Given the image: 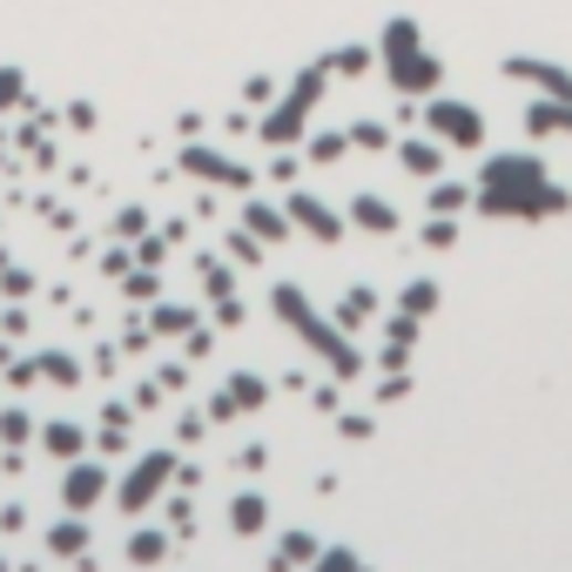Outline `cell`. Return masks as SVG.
Here are the masks:
<instances>
[{"instance_id": "obj_1", "label": "cell", "mask_w": 572, "mask_h": 572, "mask_svg": "<svg viewBox=\"0 0 572 572\" xmlns=\"http://www.w3.org/2000/svg\"><path fill=\"white\" fill-rule=\"evenodd\" d=\"M478 216L492 222H545V216H565L572 209V189L552 183V169L526 148H506V155H485L478 162V196H471Z\"/></svg>"}, {"instance_id": "obj_2", "label": "cell", "mask_w": 572, "mask_h": 572, "mask_svg": "<svg viewBox=\"0 0 572 572\" xmlns=\"http://www.w3.org/2000/svg\"><path fill=\"white\" fill-rule=\"evenodd\" d=\"M270 310L283 316V331H290V337H297V344H303L316 364H331L344 384L364 371V351L351 344V331H344L337 316H323V310H316V303H310L297 283H277V290H270Z\"/></svg>"}, {"instance_id": "obj_3", "label": "cell", "mask_w": 572, "mask_h": 572, "mask_svg": "<svg viewBox=\"0 0 572 572\" xmlns=\"http://www.w3.org/2000/svg\"><path fill=\"white\" fill-rule=\"evenodd\" d=\"M331 61H310L297 81H290V89L277 95V108L257 122V135H263V148H297L303 142V128H310V115L323 108V95H331Z\"/></svg>"}, {"instance_id": "obj_4", "label": "cell", "mask_w": 572, "mask_h": 572, "mask_svg": "<svg viewBox=\"0 0 572 572\" xmlns=\"http://www.w3.org/2000/svg\"><path fill=\"white\" fill-rule=\"evenodd\" d=\"M176 465H183L176 451H142V458L122 471V485H115V506H122L128 519H142V512H148V506L176 485Z\"/></svg>"}, {"instance_id": "obj_5", "label": "cell", "mask_w": 572, "mask_h": 572, "mask_svg": "<svg viewBox=\"0 0 572 572\" xmlns=\"http://www.w3.org/2000/svg\"><path fill=\"white\" fill-rule=\"evenodd\" d=\"M183 176L202 183V189H257V169H250V162H229L222 148H202V142L183 148Z\"/></svg>"}, {"instance_id": "obj_6", "label": "cell", "mask_w": 572, "mask_h": 572, "mask_svg": "<svg viewBox=\"0 0 572 572\" xmlns=\"http://www.w3.org/2000/svg\"><path fill=\"white\" fill-rule=\"evenodd\" d=\"M425 122L445 148H485V115L471 102H451V95H431L425 102Z\"/></svg>"}, {"instance_id": "obj_7", "label": "cell", "mask_w": 572, "mask_h": 572, "mask_svg": "<svg viewBox=\"0 0 572 572\" xmlns=\"http://www.w3.org/2000/svg\"><path fill=\"white\" fill-rule=\"evenodd\" d=\"M108 485H115L108 465L81 451V458H67V471H61V506H67V512H95V506L108 499Z\"/></svg>"}, {"instance_id": "obj_8", "label": "cell", "mask_w": 572, "mask_h": 572, "mask_svg": "<svg viewBox=\"0 0 572 572\" xmlns=\"http://www.w3.org/2000/svg\"><path fill=\"white\" fill-rule=\"evenodd\" d=\"M499 74H506V81H526V89H539V95H552V102L572 108V67H559V61H545V54H506Z\"/></svg>"}, {"instance_id": "obj_9", "label": "cell", "mask_w": 572, "mask_h": 572, "mask_svg": "<svg viewBox=\"0 0 572 572\" xmlns=\"http://www.w3.org/2000/svg\"><path fill=\"white\" fill-rule=\"evenodd\" d=\"M384 74H391V89H397L404 102H431V95L445 89V61L425 54V48H418V54H404V61H391Z\"/></svg>"}, {"instance_id": "obj_10", "label": "cell", "mask_w": 572, "mask_h": 572, "mask_svg": "<svg viewBox=\"0 0 572 572\" xmlns=\"http://www.w3.org/2000/svg\"><path fill=\"white\" fill-rule=\"evenodd\" d=\"M283 209H290V222H297L310 242H323V250H331V242H344V229H351L331 202H316V196H303V189H290V202H283Z\"/></svg>"}, {"instance_id": "obj_11", "label": "cell", "mask_w": 572, "mask_h": 572, "mask_svg": "<svg viewBox=\"0 0 572 572\" xmlns=\"http://www.w3.org/2000/svg\"><path fill=\"white\" fill-rule=\"evenodd\" d=\"M397 169H404V176H418V183H438V169H445V142H438V135H425V142L404 135V142H397Z\"/></svg>"}, {"instance_id": "obj_12", "label": "cell", "mask_w": 572, "mask_h": 572, "mask_svg": "<svg viewBox=\"0 0 572 572\" xmlns=\"http://www.w3.org/2000/svg\"><path fill=\"white\" fill-rule=\"evenodd\" d=\"M242 229H250V236H263V242H283L297 222H290V209H283V202H263V196H250V202H242Z\"/></svg>"}, {"instance_id": "obj_13", "label": "cell", "mask_w": 572, "mask_h": 572, "mask_svg": "<svg viewBox=\"0 0 572 572\" xmlns=\"http://www.w3.org/2000/svg\"><path fill=\"white\" fill-rule=\"evenodd\" d=\"M229 532L236 539H263L270 532V499L263 492H236L229 499Z\"/></svg>"}, {"instance_id": "obj_14", "label": "cell", "mask_w": 572, "mask_h": 572, "mask_svg": "<svg viewBox=\"0 0 572 572\" xmlns=\"http://www.w3.org/2000/svg\"><path fill=\"white\" fill-rule=\"evenodd\" d=\"M89 539H95V532H89V512H67V519L48 532V552L67 559V565H81V559H89Z\"/></svg>"}, {"instance_id": "obj_15", "label": "cell", "mask_w": 572, "mask_h": 572, "mask_svg": "<svg viewBox=\"0 0 572 572\" xmlns=\"http://www.w3.org/2000/svg\"><path fill=\"white\" fill-rule=\"evenodd\" d=\"M418 48H425V28H418L412 14H391V21H384V34H377L384 67H391V61H404V54H418Z\"/></svg>"}, {"instance_id": "obj_16", "label": "cell", "mask_w": 572, "mask_h": 572, "mask_svg": "<svg viewBox=\"0 0 572 572\" xmlns=\"http://www.w3.org/2000/svg\"><path fill=\"white\" fill-rule=\"evenodd\" d=\"M351 222H357L364 236H397V209H391L384 196H351Z\"/></svg>"}, {"instance_id": "obj_17", "label": "cell", "mask_w": 572, "mask_h": 572, "mask_svg": "<svg viewBox=\"0 0 572 572\" xmlns=\"http://www.w3.org/2000/svg\"><path fill=\"white\" fill-rule=\"evenodd\" d=\"M41 451L48 458H81V451H89V431H81V425H67V418H54V425H41Z\"/></svg>"}, {"instance_id": "obj_18", "label": "cell", "mask_w": 572, "mask_h": 572, "mask_svg": "<svg viewBox=\"0 0 572 572\" xmlns=\"http://www.w3.org/2000/svg\"><path fill=\"white\" fill-rule=\"evenodd\" d=\"M438 303H445V290H438L431 277H412V283L397 290V310H412L418 323H425V316H438Z\"/></svg>"}, {"instance_id": "obj_19", "label": "cell", "mask_w": 572, "mask_h": 572, "mask_svg": "<svg viewBox=\"0 0 572 572\" xmlns=\"http://www.w3.org/2000/svg\"><path fill=\"white\" fill-rule=\"evenodd\" d=\"M34 371H41L48 384H61V391L81 384V357H74V351H34Z\"/></svg>"}, {"instance_id": "obj_20", "label": "cell", "mask_w": 572, "mask_h": 572, "mask_svg": "<svg viewBox=\"0 0 572 572\" xmlns=\"http://www.w3.org/2000/svg\"><path fill=\"white\" fill-rule=\"evenodd\" d=\"M169 539H176V532H148V526H142V532L128 539V565H162V559H169Z\"/></svg>"}, {"instance_id": "obj_21", "label": "cell", "mask_w": 572, "mask_h": 572, "mask_svg": "<svg viewBox=\"0 0 572 572\" xmlns=\"http://www.w3.org/2000/svg\"><path fill=\"white\" fill-rule=\"evenodd\" d=\"M377 316V290H344V303H337V323L357 337V323H371Z\"/></svg>"}, {"instance_id": "obj_22", "label": "cell", "mask_w": 572, "mask_h": 572, "mask_svg": "<svg viewBox=\"0 0 572 572\" xmlns=\"http://www.w3.org/2000/svg\"><path fill=\"white\" fill-rule=\"evenodd\" d=\"M202 297H236V263L229 257H202Z\"/></svg>"}, {"instance_id": "obj_23", "label": "cell", "mask_w": 572, "mask_h": 572, "mask_svg": "<svg viewBox=\"0 0 572 572\" xmlns=\"http://www.w3.org/2000/svg\"><path fill=\"white\" fill-rule=\"evenodd\" d=\"M229 397H236V412H263V404H270V384L250 377V371H236V377H229Z\"/></svg>"}, {"instance_id": "obj_24", "label": "cell", "mask_w": 572, "mask_h": 572, "mask_svg": "<svg viewBox=\"0 0 572 572\" xmlns=\"http://www.w3.org/2000/svg\"><path fill=\"white\" fill-rule=\"evenodd\" d=\"M148 323H155V331H162V337H189V331H196V323H202V316H196V310H183V303H162V310H155Z\"/></svg>"}, {"instance_id": "obj_25", "label": "cell", "mask_w": 572, "mask_h": 572, "mask_svg": "<svg viewBox=\"0 0 572 572\" xmlns=\"http://www.w3.org/2000/svg\"><path fill=\"white\" fill-rule=\"evenodd\" d=\"M316 539L310 532H283V545H277V565H316Z\"/></svg>"}, {"instance_id": "obj_26", "label": "cell", "mask_w": 572, "mask_h": 572, "mask_svg": "<svg viewBox=\"0 0 572 572\" xmlns=\"http://www.w3.org/2000/svg\"><path fill=\"white\" fill-rule=\"evenodd\" d=\"M471 196L478 189H465V183H438L431 189V216H458V209H471Z\"/></svg>"}, {"instance_id": "obj_27", "label": "cell", "mask_w": 572, "mask_h": 572, "mask_svg": "<svg viewBox=\"0 0 572 572\" xmlns=\"http://www.w3.org/2000/svg\"><path fill=\"white\" fill-rule=\"evenodd\" d=\"M257 257H263V236H250V229L236 222V229H229V263H250V270H257Z\"/></svg>"}, {"instance_id": "obj_28", "label": "cell", "mask_w": 572, "mask_h": 572, "mask_svg": "<svg viewBox=\"0 0 572 572\" xmlns=\"http://www.w3.org/2000/svg\"><path fill=\"white\" fill-rule=\"evenodd\" d=\"M331 74H371V48H331Z\"/></svg>"}, {"instance_id": "obj_29", "label": "cell", "mask_w": 572, "mask_h": 572, "mask_svg": "<svg viewBox=\"0 0 572 572\" xmlns=\"http://www.w3.org/2000/svg\"><path fill=\"white\" fill-rule=\"evenodd\" d=\"M344 148H351V135H310V162H323V169H331V162H344Z\"/></svg>"}, {"instance_id": "obj_30", "label": "cell", "mask_w": 572, "mask_h": 572, "mask_svg": "<svg viewBox=\"0 0 572 572\" xmlns=\"http://www.w3.org/2000/svg\"><path fill=\"white\" fill-rule=\"evenodd\" d=\"M351 148L384 155V148H391V128H384V122H357V128H351Z\"/></svg>"}, {"instance_id": "obj_31", "label": "cell", "mask_w": 572, "mask_h": 572, "mask_svg": "<svg viewBox=\"0 0 572 572\" xmlns=\"http://www.w3.org/2000/svg\"><path fill=\"white\" fill-rule=\"evenodd\" d=\"M418 242H425V250H451V242H458V216L425 222V229H418Z\"/></svg>"}, {"instance_id": "obj_32", "label": "cell", "mask_w": 572, "mask_h": 572, "mask_svg": "<svg viewBox=\"0 0 572 572\" xmlns=\"http://www.w3.org/2000/svg\"><path fill=\"white\" fill-rule=\"evenodd\" d=\"M34 438V418L28 412H0V445H28Z\"/></svg>"}, {"instance_id": "obj_33", "label": "cell", "mask_w": 572, "mask_h": 572, "mask_svg": "<svg viewBox=\"0 0 572 572\" xmlns=\"http://www.w3.org/2000/svg\"><path fill=\"white\" fill-rule=\"evenodd\" d=\"M21 95H28L21 67H0V115H8V108H21Z\"/></svg>"}, {"instance_id": "obj_34", "label": "cell", "mask_w": 572, "mask_h": 572, "mask_svg": "<svg viewBox=\"0 0 572 572\" xmlns=\"http://www.w3.org/2000/svg\"><path fill=\"white\" fill-rule=\"evenodd\" d=\"M384 337H391V344H418V316H412V310L384 316Z\"/></svg>"}, {"instance_id": "obj_35", "label": "cell", "mask_w": 572, "mask_h": 572, "mask_svg": "<svg viewBox=\"0 0 572 572\" xmlns=\"http://www.w3.org/2000/svg\"><path fill=\"white\" fill-rule=\"evenodd\" d=\"M115 236H122V242H142V236H148V216H142V209H115Z\"/></svg>"}, {"instance_id": "obj_36", "label": "cell", "mask_w": 572, "mask_h": 572, "mask_svg": "<svg viewBox=\"0 0 572 572\" xmlns=\"http://www.w3.org/2000/svg\"><path fill=\"white\" fill-rule=\"evenodd\" d=\"M0 290H8V297H28V290H34V277H28V270H14L8 257H0Z\"/></svg>"}, {"instance_id": "obj_37", "label": "cell", "mask_w": 572, "mask_h": 572, "mask_svg": "<svg viewBox=\"0 0 572 572\" xmlns=\"http://www.w3.org/2000/svg\"><path fill=\"white\" fill-rule=\"evenodd\" d=\"M162 257H169V236H142V250H135V263H142V270H155Z\"/></svg>"}, {"instance_id": "obj_38", "label": "cell", "mask_w": 572, "mask_h": 572, "mask_svg": "<svg viewBox=\"0 0 572 572\" xmlns=\"http://www.w3.org/2000/svg\"><path fill=\"white\" fill-rule=\"evenodd\" d=\"M169 532H176V539H189V532H196V506H189V499H176V512H169Z\"/></svg>"}, {"instance_id": "obj_39", "label": "cell", "mask_w": 572, "mask_h": 572, "mask_svg": "<svg viewBox=\"0 0 572 572\" xmlns=\"http://www.w3.org/2000/svg\"><path fill=\"white\" fill-rule=\"evenodd\" d=\"M404 391H412V377H404V371H391V377H384V384H377V404H397V397H404Z\"/></svg>"}, {"instance_id": "obj_40", "label": "cell", "mask_w": 572, "mask_h": 572, "mask_svg": "<svg viewBox=\"0 0 572 572\" xmlns=\"http://www.w3.org/2000/svg\"><path fill=\"white\" fill-rule=\"evenodd\" d=\"M316 565H331V572H351V565H364L357 552H344V545H331V552H316Z\"/></svg>"}, {"instance_id": "obj_41", "label": "cell", "mask_w": 572, "mask_h": 572, "mask_svg": "<svg viewBox=\"0 0 572 572\" xmlns=\"http://www.w3.org/2000/svg\"><path fill=\"white\" fill-rule=\"evenodd\" d=\"M202 431H209V418H202V412H183V425H176V438H183V445H196Z\"/></svg>"}, {"instance_id": "obj_42", "label": "cell", "mask_w": 572, "mask_h": 572, "mask_svg": "<svg viewBox=\"0 0 572 572\" xmlns=\"http://www.w3.org/2000/svg\"><path fill=\"white\" fill-rule=\"evenodd\" d=\"M337 431H344V438H371L377 425H371V412H351V418H337Z\"/></svg>"}, {"instance_id": "obj_43", "label": "cell", "mask_w": 572, "mask_h": 572, "mask_svg": "<svg viewBox=\"0 0 572 572\" xmlns=\"http://www.w3.org/2000/svg\"><path fill=\"white\" fill-rule=\"evenodd\" d=\"M216 323H222V331H236V323H242V303H236V297H216Z\"/></svg>"}, {"instance_id": "obj_44", "label": "cell", "mask_w": 572, "mask_h": 572, "mask_svg": "<svg viewBox=\"0 0 572 572\" xmlns=\"http://www.w3.org/2000/svg\"><path fill=\"white\" fill-rule=\"evenodd\" d=\"M270 176H277V183H297V155H290V148H277V162H270Z\"/></svg>"}, {"instance_id": "obj_45", "label": "cell", "mask_w": 572, "mask_h": 572, "mask_svg": "<svg viewBox=\"0 0 572 572\" xmlns=\"http://www.w3.org/2000/svg\"><path fill=\"white\" fill-rule=\"evenodd\" d=\"M34 377H41V371H34V357H21V364H14V371H8V384H14V391H28V384H34Z\"/></svg>"}, {"instance_id": "obj_46", "label": "cell", "mask_w": 572, "mask_h": 572, "mask_svg": "<svg viewBox=\"0 0 572 572\" xmlns=\"http://www.w3.org/2000/svg\"><path fill=\"white\" fill-rule=\"evenodd\" d=\"M95 122H102V115H95L89 102H74V108H67V128H95Z\"/></svg>"}, {"instance_id": "obj_47", "label": "cell", "mask_w": 572, "mask_h": 572, "mask_svg": "<svg viewBox=\"0 0 572 572\" xmlns=\"http://www.w3.org/2000/svg\"><path fill=\"white\" fill-rule=\"evenodd\" d=\"M162 404V384H135V412H155Z\"/></svg>"}]
</instances>
